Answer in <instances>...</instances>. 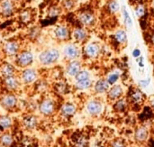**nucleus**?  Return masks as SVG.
<instances>
[{
  "mask_svg": "<svg viewBox=\"0 0 154 147\" xmlns=\"http://www.w3.org/2000/svg\"><path fill=\"white\" fill-rule=\"evenodd\" d=\"M122 75H123L122 70L119 69V68H116V69L112 70L106 75V81L108 82V84H109L110 86H113V85L116 84V83L119 81V80L121 79Z\"/></svg>",
  "mask_w": 154,
  "mask_h": 147,
  "instance_id": "nucleus-26",
  "label": "nucleus"
},
{
  "mask_svg": "<svg viewBox=\"0 0 154 147\" xmlns=\"http://www.w3.org/2000/svg\"><path fill=\"white\" fill-rule=\"evenodd\" d=\"M132 56H133V58L137 60L138 58H140L142 56V51L139 48H134L132 51Z\"/></svg>",
  "mask_w": 154,
  "mask_h": 147,
  "instance_id": "nucleus-42",
  "label": "nucleus"
},
{
  "mask_svg": "<svg viewBox=\"0 0 154 147\" xmlns=\"http://www.w3.org/2000/svg\"><path fill=\"white\" fill-rule=\"evenodd\" d=\"M75 147H88V140L86 136H80L75 142Z\"/></svg>",
  "mask_w": 154,
  "mask_h": 147,
  "instance_id": "nucleus-37",
  "label": "nucleus"
},
{
  "mask_svg": "<svg viewBox=\"0 0 154 147\" xmlns=\"http://www.w3.org/2000/svg\"><path fill=\"white\" fill-rule=\"evenodd\" d=\"M1 133H2V132H1V131H0V134H1Z\"/></svg>",
  "mask_w": 154,
  "mask_h": 147,
  "instance_id": "nucleus-49",
  "label": "nucleus"
},
{
  "mask_svg": "<svg viewBox=\"0 0 154 147\" xmlns=\"http://www.w3.org/2000/svg\"><path fill=\"white\" fill-rule=\"evenodd\" d=\"M121 13H122V16H123V20H124V23H125V26L126 27V29H132L133 25H134V22H133V19L128 12V10L126 9L125 5H123L122 6V9H121Z\"/></svg>",
  "mask_w": 154,
  "mask_h": 147,
  "instance_id": "nucleus-33",
  "label": "nucleus"
},
{
  "mask_svg": "<svg viewBox=\"0 0 154 147\" xmlns=\"http://www.w3.org/2000/svg\"><path fill=\"white\" fill-rule=\"evenodd\" d=\"M38 112L41 116L44 117H52L57 110L56 101L51 97L43 98L40 103L38 104Z\"/></svg>",
  "mask_w": 154,
  "mask_h": 147,
  "instance_id": "nucleus-5",
  "label": "nucleus"
},
{
  "mask_svg": "<svg viewBox=\"0 0 154 147\" xmlns=\"http://www.w3.org/2000/svg\"><path fill=\"white\" fill-rule=\"evenodd\" d=\"M19 99L13 92H6L0 97V105L6 111H13L19 107Z\"/></svg>",
  "mask_w": 154,
  "mask_h": 147,
  "instance_id": "nucleus-9",
  "label": "nucleus"
},
{
  "mask_svg": "<svg viewBox=\"0 0 154 147\" xmlns=\"http://www.w3.org/2000/svg\"><path fill=\"white\" fill-rule=\"evenodd\" d=\"M0 147H4V146H3V145H0Z\"/></svg>",
  "mask_w": 154,
  "mask_h": 147,
  "instance_id": "nucleus-48",
  "label": "nucleus"
},
{
  "mask_svg": "<svg viewBox=\"0 0 154 147\" xmlns=\"http://www.w3.org/2000/svg\"><path fill=\"white\" fill-rule=\"evenodd\" d=\"M94 84V81L91 79L88 80H79V81H75L74 82V87L76 88V89L78 90H88L90 89H92Z\"/></svg>",
  "mask_w": 154,
  "mask_h": 147,
  "instance_id": "nucleus-30",
  "label": "nucleus"
},
{
  "mask_svg": "<svg viewBox=\"0 0 154 147\" xmlns=\"http://www.w3.org/2000/svg\"><path fill=\"white\" fill-rule=\"evenodd\" d=\"M134 10L135 16L139 20L143 19L145 17V15L147 14V6L143 3H136L134 5Z\"/></svg>",
  "mask_w": 154,
  "mask_h": 147,
  "instance_id": "nucleus-31",
  "label": "nucleus"
},
{
  "mask_svg": "<svg viewBox=\"0 0 154 147\" xmlns=\"http://www.w3.org/2000/svg\"><path fill=\"white\" fill-rule=\"evenodd\" d=\"M14 127V119L9 115H0V131H11Z\"/></svg>",
  "mask_w": 154,
  "mask_h": 147,
  "instance_id": "nucleus-25",
  "label": "nucleus"
},
{
  "mask_svg": "<svg viewBox=\"0 0 154 147\" xmlns=\"http://www.w3.org/2000/svg\"><path fill=\"white\" fill-rule=\"evenodd\" d=\"M150 42H151L152 44H153L154 45V32L151 34V36H150Z\"/></svg>",
  "mask_w": 154,
  "mask_h": 147,
  "instance_id": "nucleus-45",
  "label": "nucleus"
},
{
  "mask_svg": "<svg viewBox=\"0 0 154 147\" xmlns=\"http://www.w3.org/2000/svg\"><path fill=\"white\" fill-rule=\"evenodd\" d=\"M82 69L83 63L80 60L69 61H67V64L65 66V74L71 79H74Z\"/></svg>",
  "mask_w": 154,
  "mask_h": 147,
  "instance_id": "nucleus-16",
  "label": "nucleus"
},
{
  "mask_svg": "<svg viewBox=\"0 0 154 147\" xmlns=\"http://www.w3.org/2000/svg\"><path fill=\"white\" fill-rule=\"evenodd\" d=\"M55 89L57 90V92L60 93V94H65L67 89H68V85L66 82L64 81H58L57 84L55 85Z\"/></svg>",
  "mask_w": 154,
  "mask_h": 147,
  "instance_id": "nucleus-38",
  "label": "nucleus"
},
{
  "mask_svg": "<svg viewBox=\"0 0 154 147\" xmlns=\"http://www.w3.org/2000/svg\"><path fill=\"white\" fill-rule=\"evenodd\" d=\"M121 9H122V7L117 0H109L107 2L106 10L110 14L115 15V14H118L119 12H121Z\"/></svg>",
  "mask_w": 154,
  "mask_h": 147,
  "instance_id": "nucleus-32",
  "label": "nucleus"
},
{
  "mask_svg": "<svg viewBox=\"0 0 154 147\" xmlns=\"http://www.w3.org/2000/svg\"><path fill=\"white\" fill-rule=\"evenodd\" d=\"M77 19L79 23V25L88 30L95 27L97 21V15L91 10H82L79 12V14H77Z\"/></svg>",
  "mask_w": 154,
  "mask_h": 147,
  "instance_id": "nucleus-7",
  "label": "nucleus"
},
{
  "mask_svg": "<svg viewBox=\"0 0 154 147\" xmlns=\"http://www.w3.org/2000/svg\"><path fill=\"white\" fill-rule=\"evenodd\" d=\"M60 6L63 11H72L75 9L77 5V1L76 0H61L60 2Z\"/></svg>",
  "mask_w": 154,
  "mask_h": 147,
  "instance_id": "nucleus-35",
  "label": "nucleus"
},
{
  "mask_svg": "<svg viewBox=\"0 0 154 147\" xmlns=\"http://www.w3.org/2000/svg\"><path fill=\"white\" fill-rule=\"evenodd\" d=\"M129 104L130 103H129V101H128L127 99L122 98V99L115 101L113 108H114V110L116 112H117V113H123V112H125L127 109Z\"/></svg>",
  "mask_w": 154,
  "mask_h": 147,
  "instance_id": "nucleus-29",
  "label": "nucleus"
},
{
  "mask_svg": "<svg viewBox=\"0 0 154 147\" xmlns=\"http://www.w3.org/2000/svg\"><path fill=\"white\" fill-rule=\"evenodd\" d=\"M151 7L154 11V0H151Z\"/></svg>",
  "mask_w": 154,
  "mask_h": 147,
  "instance_id": "nucleus-46",
  "label": "nucleus"
},
{
  "mask_svg": "<svg viewBox=\"0 0 154 147\" xmlns=\"http://www.w3.org/2000/svg\"><path fill=\"white\" fill-rule=\"evenodd\" d=\"M40 125V118L33 113H28L22 119V126L26 131H34Z\"/></svg>",
  "mask_w": 154,
  "mask_h": 147,
  "instance_id": "nucleus-14",
  "label": "nucleus"
},
{
  "mask_svg": "<svg viewBox=\"0 0 154 147\" xmlns=\"http://www.w3.org/2000/svg\"><path fill=\"white\" fill-rule=\"evenodd\" d=\"M114 43L118 47H124L128 42V34L125 29L117 28L112 36Z\"/></svg>",
  "mask_w": 154,
  "mask_h": 147,
  "instance_id": "nucleus-20",
  "label": "nucleus"
},
{
  "mask_svg": "<svg viewBox=\"0 0 154 147\" xmlns=\"http://www.w3.org/2000/svg\"><path fill=\"white\" fill-rule=\"evenodd\" d=\"M137 63H138V67H139L140 69H143V68H144L145 64H144V59H143V55H142L140 58L137 59Z\"/></svg>",
  "mask_w": 154,
  "mask_h": 147,
  "instance_id": "nucleus-43",
  "label": "nucleus"
},
{
  "mask_svg": "<svg viewBox=\"0 0 154 147\" xmlns=\"http://www.w3.org/2000/svg\"><path fill=\"white\" fill-rule=\"evenodd\" d=\"M34 62V54L32 51L27 49H22L20 52L14 57V64L17 69H26L31 67Z\"/></svg>",
  "mask_w": 154,
  "mask_h": 147,
  "instance_id": "nucleus-3",
  "label": "nucleus"
},
{
  "mask_svg": "<svg viewBox=\"0 0 154 147\" xmlns=\"http://www.w3.org/2000/svg\"><path fill=\"white\" fill-rule=\"evenodd\" d=\"M110 147H126L125 144L124 142V140L118 138V139H115L114 141L111 142Z\"/></svg>",
  "mask_w": 154,
  "mask_h": 147,
  "instance_id": "nucleus-41",
  "label": "nucleus"
},
{
  "mask_svg": "<svg viewBox=\"0 0 154 147\" xmlns=\"http://www.w3.org/2000/svg\"><path fill=\"white\" fill-rule=\"evenodd\" d=\"M14 143V136L10 131L2 132L0 134V145L4 147H12Z\"/></svg>",
  "mask_w": 154,
  "mask_h": 147,
  "instance_id": "nucleus-27",
  "label": "nucleus"
},
{
  "mask_svg": "<svg viewBox=\"0 0 154 147\" xmlns=\"http://www.w3.org/2000/svg\"><path fill=\"white\" fill-rule=\"evenodd\" d=\"M16 3L13 0H2L0 2V15L3 18H10L15 14Z\"/></svg>",
  "mask_w": 154,
  "mask_h": 147,
  "instance_id": "nucleus-15",
  "label": "nucleus"
},
{
  "mask_svg": "<svg viewBox=\"0 0 154 147\" xmlns=\"http://www.w3.org/2000/svg\"><path fill=\"white\" fill-rule=\"evenodd\" d=\"M14 3H17V2H20V1H22V0H13Z\"/></svg>",
  "mask_w": 154,
  "mask_h": 147,
  "instance_id": "nucleus-47",
  "label": "nucleus"
},
{
  "mask_svg": "<svg viewBox=\"0 0 154 147\" xmlns=\"http://www.w3.org/2000/svg\"><path fill=\"white\" fill-rule=\"evenodd\" d=\"M102 47L103 45L98 42L88 41L82 48L83 55L88 60H97L102 55Z\"/></svg>",
  "mask_w": 154,
  "mask_h": 147,
  "instance_id": "nucleus-6",
  "label": "nucleus"
},
{
  "mask_svg": "<svg viewBox=\"0 0 154 147\" xmlns=\"http://www.w3.org/2000/svg\"><path fill=\"white\" fill-rule=\"evenodd\" d=\"M61 56V52L56 47H49L38 53V62L43 67H50L56 64Z\"/></svg>",
  "mask_w": 154,
  "mask_h": 147,
  "instance_id": "nucleus-1",
  "label": "nucleus"
},
{
  "mask_svg": "<svg viewBox=\"0 0 154 147\" xmlns=\"http://www.w3.org/2000/svg\"><path fill=\"white\" fill-rule=\"evenodd\" d=\"M3 55L7 58H14L22 50L21 42L15 39H9L2 42L0 43Z\"/></svg>",
  "mask_w": 154,
  "mask_h": 147,
  "instance_id": "nucleus-4",
  "label": "nucleus"
},
{
  "mask_svg": "<svg viewBox=\"0 0 154 147\" xmlns=\"http://www.w3.org/2000/svg\"><path fill=\"white\" fill-rule=\"evenodd\" d=\"M61 54L63 55L64 59L67 61H74V60H80V58L83 56V51L81 45L76 43V42H68L64 44Z\"/></svg>",
  "mask_w": 154,
  "mask_h": 147,
  "instance_id": "nucleus-2",
  "label": "nucleus"
},
{
  "mask_svg": "<svg viewBox=\"0 0 154 147\" xmlns=\"http://www.w3.org/2000/svg\"><path fill=\"white\" fill-rule=\"evenodd\" d=\"M42 33V31H41V28L38 26V25H32L31 26L29 29H28V32H27V36L30 40L32 41H35L37 40L40 35Z\"/></svg>",
  "mask_w": 154,
  "mask_h": 147,
  "instance_id": "nucleus-34",
  "label": "nucleus"
},
{
  "mask_svg": "<svg viewBox=\"0 0 154 147\" xmlns=\"http://www.w3.org/2000/svg\"><path fill=\"white\" fill-rule=\"evenodd\" d=\"M2 85L4 89L6 90V92H13L18 91L20 88L22 87V82L18 75L8 77L2 80Z\"/></svg>",
  "mask_w": 154,
  "mask_h": 147,
  "instance_id": "nucleus-13",
  "label": "nucleus"
},
{
  "mask_svg": "<svg viewBox=\"0 0 154 147\" xmlns=\"http://www.w3.org/2000/svg\"><path fill=\"white\" fill-rule=\"evenodd\" d=\"M78 111V107L76 104H74L73 102H65L63 103L59 110L60 116L63 118V119H69L70 117H72Z\"/></svg>",
  "mask_w": 154,
  "mask_h": 147,
  "instance_id": "nucleus-17",
  "label": "nucleus"
},
{
  "mask_svg": "<svg viewBox=\"0 0 154 147\" xmlns=\"http://www.w3.org/2000/svg\"><path fill=\"white\" fill-rule=\"evenodd\" d=\"M62 12H63V10H62L60 5H51L48 7L46 14H47L48 18L54 19V18H58L59 16H60Z\"/></svg>",
  "mask_w": 154,
  "mask_h": 147,
  "instance_id": "nucleus-28",
  "label": "nucleus"
},
{
  "mask_svg": "<svg viewBox=\"0 0 154 147\" xmlns=\"http://www.w3.org/2000/svg\"><path fill=\"white\" fill-rule=\"evenodd\" d=\"M18 73H19L18 69L15 67L14 63L8 61H3L0 64V77L2 80L8 77L18 75Z\"/></svg>",
  "mask_w": 154,
  "mask_h": 147,
  "instance_id": "nucleus-19",
  "label": "nucleus"
},
{
  "mask_svg": "<svg viewBox=\"0 0 154 147\" xmlns=\"http://www.w3.org/2000/svg\"><path fill=\"white\" fill-rule=\"evenodd\" d=\"M127 99L130 104H133L135 106H140L145 101L146 97H145V94L143 93V91L140 88L137 87V88H134L131 90Z\"/></svg>",
  "mask_w": 154,
  "mask_h": 147,
  "instance_id": "nucleus-18",
  "label": "nucleus"
},
{
  "mask_svg": "<svg viewBox=\"0 0 154 147\" xmlns=\"http://www.w3.org/2000/svg\"><path fill=\"white\" fill-rule=\"evenodd\" d=\"M52 36L57 42H68L71 40V29L67 24H58L52 30Z\"/></svg>",
  "mask_w": 154,
  "mask_h": 147,
  "instance_id": "nucleus-8",
  "label": "nucleus"
},
{
  "mask_svg": "<svg viewBox=\"0 0 154 147\" xmlns=\"http://www.w3.org/2000/svg\"><path fill=\"white\" fill-rule=\"evenodd\" d=\"M149 105H150V107H151L152 108H153L154 109V95L151 96V97L149 98Z\"/></svg>",
  "mask_w": 154,
  "mask_h": 147,
  "instance_id": "nucleus-44",
  "label": "nucleus"
},
{
  "mask_svg": "<svg viewBox=\"0 0 154 147\" xmlns=\"http://www.w3.org/2000/svg\"><path fill=\"white\" fill-rule=\"evenodd\" d=\"M34 84H35V86L37 87L38 91H40V92H43V91H45V90L48 89V84H47V82L44 81V80H38Z\"/></svg>",
  "mask_w": 154,
  "mask_h": 147,
  "instance_id": "nucleus-39",
  "label": "nucleus"
},
{
  "mask_svg": "<svg viewBox=\"0 0 154 147\" xmlns=\"http://www.w3.org/2000/svg\"><path fill=\"white\" fill-rule=\"evenodd\" d=\"M34 11L32 8H24L18 13V21L23 25H30L34 21Z\"/></svg>",
  "mask_w": 154,
  "mask_h": 147,
  "instance_id": "nucleus-22",
  "label": "nucleus"
},
{
  "mask_svg": "<svg viewBox=\"0 0 154 147\" xmlns=\"http://www.w3.org/2000/svg\"><path fill=\"white\" fill-rule=\"evenodd\" d=\"M92 78V75H91V72L90 70H87V69H82L79 74L74 78V81H79V80H88V79H91Z\"/></svg>",
  "mask_w": 154,
  "mask_h": 147,
  "instance_id": "nucleus-36",
  "label": "nucleus"
},
{
  "mask_svg": "<svg viewBox=\"0 0 154 147\" xmlns=\"http://www.w3.org/2000/svg\"><path fill=\"white\" fill-rule=\"evenodd\" d=\"M110 87L111 86L108 84L106 78H101V79L97 80L96 82H94L92 89H93L95 94H97V95H104V94L107 93Z\"/></svg>",
  "mask_w": 154,
  "mask_h": 147,
  "instance_id": "nucleus-23",
  "label": "nucleus"
},
{
  "mask_svg": "<svg viewBox=\"0 0 154 147\" xmlns=\"http://www.w3.org/2000/svg\"><path fill=\"white\" fill-rule=\"evenodd\" d=\"M152 81L151 78H147V79H143V80H140L138 81V88H140L141 89H146L150 86Z\"/></svg>",
  "mask_w": 154,
  "mask_h": 147,
  "instance_id": "nucleus-40",
  "label": "nucleus"
},
{
  "mask_svg": "<svg viewBox=\"0 0 154 147\" xmlns=\"http://www.w3.org/2000/svg\"><path fill=\"white\" fill-rule=\"evenodd\" d=\"M86 111L92 117H97L102 115L104 111V105L100 99H92L86 104Z\"/></svg>",
  "mask_w": 154,
  "mask_h": 147,
  "instance_id": "nucleus-12",
  "label": "nucleus"
},
{
  "mask_svg": "<svg viewBox=\"0 0 154 147\" xmlns=\"http://www.w3.org/2000/svg\"><path fill=\"white\" fill-rule=\"evenodd\" d=\"M18 76L23 85H32L39 80V72L36 69L29 67L19 71Z\"/></svg>",
  "mask_w": 154,
  "mask_h": 147,
  "instance_id": "nucleus-10",
  "label": "nucleus"
},
{
  "mask_svg": "<svg viewBox=\"0 0 154 147\" xmlns=\"http://www.w3.org/2000/svg\"><path fill=\"white\" fill-rule=\"evenodd\" d=\"M124 94H125V90H124L123 86L121 84L116 83L110 87L109 90L106 93V98L109 101L115 102L124 98Z\"/></svg>",
  "mask_w": 154,
  "mask_h": 147,
  "instance_id": "nucleus-21",
  "label": "nucleus"
},
{
  "mask_svg": "<svg viewBox=\"0 0 154 147\" xmlns=\"http://www.w3.org/2000/svg\"><path fill=\"white\" fill-rule=\"evenodd\" d=\"M89 30L81 25L75 26L71 30V39L73 40L74 42L79 45L87 43L89 40Z\"/></svg>",
  "mask_w": 154,
  "mask_h": 147,
  "instance_id": "nucleus-11",
  "label": "nucleus"
},
{
  "mask_svg": "<svg viewBox=\"0 0 154 147\" xmlns=\"http://www.w3.org/2000/svg\"><path fill=\"white\" fill-rule=\"evenodd\" d=\"M149 137V129L147 127L140 126L134 131V140L138 144H143Z\"/></svg>",
  "mask_w": 154,
  "mask_h": 147,
  "instance_id": "nucleus-24",
  "label": "nucleus"
}]
</instances>
